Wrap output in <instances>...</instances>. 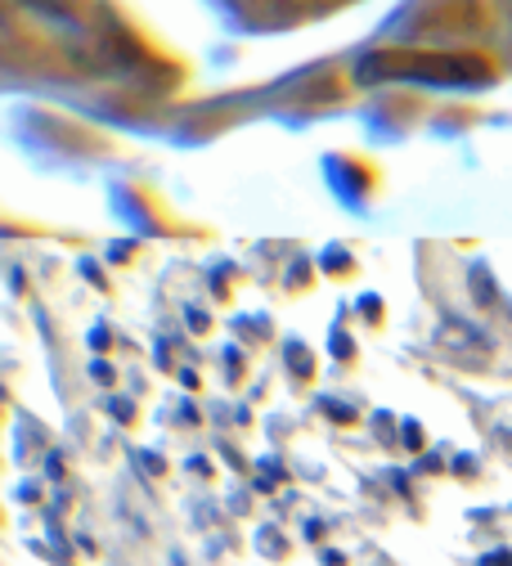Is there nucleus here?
Wrapping results in <instances>:
<instances>
[{
  "mask_svg": "<svg viewBox=\"0 0 512 566\" xmlns=\"http://www.w3.org/2000/svg\"><path fill=\"white\" fill-rule=\"evenodd\" d=\"M359 82H431V86H481L490 82L481 59L463 54H374L359 63Z\"/></svg>",
  "mask_w": 512,
  "mask_h": 566,
  "instance_id": "1",
  "label": "nucleus"
}]
</instances>
